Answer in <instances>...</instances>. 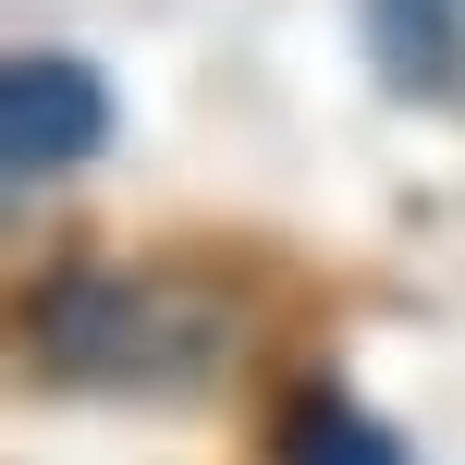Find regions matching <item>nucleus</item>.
I'll return each mask as SVG.
<instances>
[{
  "mask_svg": "<svg viewBox=\"0 0 465 465\" xmlns=\"http://www.w3.org/2000/svg\"><path fill=\"white\" fill-rule=\"evenodd\" d=\"M111 135H123V86L86 49H13V74H0V172L13 184L111 160Z\"/></svg>",
  "mask_w": 465,
  "mask_h": 465,
  "instance_id": "nucleus-2",
  "label": "nucleus"
},
{
  "mask_svg": "<svg viewBox=\"0 0 465 465\" xmlns=\"http://www.w3.org/2000/svg\"><path fill=\"white\" fill-rule=\"evenodd\" d=\"M355 25H368V74L392 98L465 111V0H355Z\"/></svg>",
  "mask_w": 465,
  "mask_h": 465,
  "instance_id": "nucleus-3",
  "label": "nucleus"
},
{
  "mask_svg": "<svg viewBox=\"0 0 465 465\" xmlns=\"http://www.w3.org/2000/svg\"><path fill=\"white\" fill-rule=\"evenodd\" d=\"M25 368L49 392H111V404H172L209 392L232 368V294L196 270H147V257H62L25 282Z\"/></svg>",
  "mask_w": 465,
  "mask_h": 465,
  "instance_id": "nucleus-1",
  "label": "nucleus"
},
{
  "mask_svg": "<svg viewBox=\"0 0 465 465\" xmlns=\"http://www.w3.org/2000/svg\"><path fill=\"white\" fill-rule=\"evenodd\" d=\"M270 465H417V453H404V429L380 417L355 380H319V368H306L294 392L270 404Z\"/></svg>",
  "mask_w": 465,
  "mask_h": 465,
  "instance_id": "nucleus-4",
  "label": "nucleus"
}]
</instances>
